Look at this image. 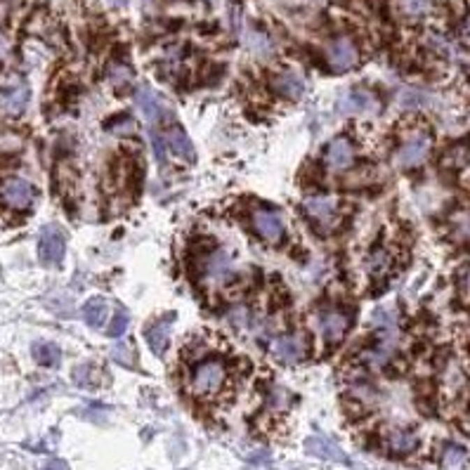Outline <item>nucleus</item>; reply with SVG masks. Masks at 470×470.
Masks as SVG:
<instances>
[{"instance_id": "28", "label": "nucleus", "mask_w": 470, "mask_h": 470, "mask_svg": "<svg viewBox=\"0 0 470 470\" xmlns=\"http://www.w3.org/2000/svg\"><path fill=\"white\" fill-rule=\"evenodd\" d=\"M310 449L314 451V454H319V456H338L336 447H333L329 440H321V437H314V440H310Z\"/></svg>"}, {"instance_id": "25", "label": "nucleus", "mask_w": 470, "mask_h": 470, "mask_svg": "<svg viewBox=\"0 0 470 470\" xmlns=\"http://www.w3.org/2000/svg\"><path fill=\"white\" fill-rule=\"evenodd\" d=\"M109 80L116 85V88L131 83V69H128L126 64H111L109 66Z\"/></svg>"}, {"instance_id": "20", "label": "nucleus", "mask_w": 470, "mask_h": 470, "mask_svg": "<svg viewBox=\"0 0 470 470\" xmlns=\"http://www.w3.org/2000/svg\"><path fill=\"white\" fill-rule=\"evenodd\" d=\"M34 360L41 364V367H57L61 355L59 348L52 343H36L34 345Z\"/></svg>"}, {"instance_id": "32", "label": "nucleus", "mask_w": 470, "mask_h": 470, "mask_svg": "<svg viewBox=\"0 0 470 470\" xmlns=\"http://www.w3.org/2000/svg\"><path fill=\"white\" fill-rule=\"evenodd\" d=\"M45 470H64V466H61V463H50Z\"/></svg>"}, {"instance_id": "3", "label": "nucleus", "mask_w": 470, "mask_h": 470, "mask_svg": "<svg viewBox=\"0 0 470 470\" xmlns=\"http://www.w3.org/2000/svg\"><path fill=\"white\" fill-rule=\"evenodd\" d=\"M430 149H432L430 135L416 133L413 138H409L399 147L397 154H395V161H397L399 168H418V166L428 159Z\"/></svg>"}, {"instance_id": "13", "label": "nucleus", "mask_w": 470, "mask_h": 470, "mask_svg": "<svg viewBox=\"0 0 470 470\" xmlns=\"http://www.w3.org/2000/svg\"><path fill=\"white\" fill-rule=\"evenodd\" d=\"M172 321H175V314H168V317L154 321V324L147 329V345L156 352L161 357L166 350H168V343H170V331H172Z\"/></svg>"}, {"instance_id": "27", "label": "nucleus", "mask_w": 470, "mask_h": 470, "mask_svg": "<svg viewBox=\"0 0 470 470\" xmlns=\"http://www.w3.org/2000/svg\"><path fill=\"white\" fill-rule=\"evenodd\" d=\"M128 324H131V317H128L126 312L123 310H119L116 312V317H114V321H111V329H109V336L111 338H121L123 333H126V329H128Z\"/></svg>"}, {"instance_id": "26", "label": "nucleus", "mask_w": 470, "mask_h": 470, "mask_svg": "<svg viewBox=\"0 0 470 470\" xmlns=\"http://www.w3.org/2000/svg\"><path fill=\"white\" fill-rule=\"evenodd\" d=\"M111 357H114L119 364H126V367H131L133 364V350L128 343H116L111 345Z\"/></svg>"}, {"instance_id": "1", "label": "nucleus", "mask_w": 470, "mask_h": 470, "mask_svg": "<svg viewBox=\"0 0 470 470\" xmlns=\"http://www.w3.org/2000/svg\"><path fill=\"white\" fill-rule=\"evenodd\" d=\"M189 395L199 402H218L230 390V369L222 360H201L189 374Z\"/></svg>"}, {"instance_id": "6", "label": "nucleus", "mask_w": 470, "mask_h": 470, "mask_svg": "<svg viewBox=\"0 0 470 470\" xmlns=\"http://www.w3.org/2000/svg\"><path fill=\"white\" fill-rule=\"evenodd\" d=\"M326 59H329L331 69L348 71L360 61V50H357L355 41L348 38V36H340V38L331 41L326 45Z\"/></svg>"}, {"instance_id": "29", "label": "nucleus", "mask_w": 470, "mask_h": 470, "mask_svg": "<svg viewBox=\"0 0 470 470\" xmlns=\"http://www.w3.org/2000/svg\"><path fill=\"white\" fill-rule=\"evenodd\" d=\"M152 147H154V154H156V161L163 166L166 163V140L154 131H152Z\"/></svg>"}, {"instance_id": "30", "label": "nucleus", "mask_w": 470, "mask_h": 470, "mask_svg": "<svg viewBox=\"0 0 470 470\" xmlns=\"http://www.w3.org/2000/svg\"><path fill=\"white\" fill-rule=\"evenodd\" d=\"M459 293H461L463 302H470V265L461 272V277H459Z\"/></svg>"}, {"instance_id": "7", "label": "nucleus", "mask_w": 470, "mask_h": 470, "mask_svg": "<svg viewBox=\"0 0 470 470\" xmlns=\"http://www.w3.org/2000/svg\"><path fill=\"white\" fill-rule=\"evenodd\" d=\"M135 107L140 109V114L149 123H161L168 116V104H166V100L159 92L147 88V85L135 90Z\"/></svg>"}, {"instance_id": "11", "label": "nucleus", "mask_w": 470, "mask_h": 470, "mask_svg": "<svg viewBox=\"0 0 470 470\" xmlns=\"http://www.w3.org/2000/svg\"><path fill=\"white\" fill-rule=\"evenodd\" d=\"M355 161V149H352V142L345 138H336L326 149V166L333 172H343L348 170Z\"/></svg>"}, {"instance_id": "24", "label": "nucleus", "mask_w": 470, "mask_h": 470, "mask_svg": "<svg viewBox=\"0 0 470 470\" xmlns=\"http://www.w3.org/2000/svg\"><path fill=\"white\" fill-rule=\"evenodd\" d=\"M390 263H392L390 253L381 249V251L371 253V258H369L367 267H369V272H371V274H374V277H383L388 270H390Z\"/></svg>"}, {"instance_id": "18", "label": "nucleus", "mask_w": 470, "mask_h": 470, "mask_svg": "<svg viewBox=\"0 0 470 470\" xmlns=\"http://www.w3.org/2000/svg\"><path fill=\"white\" fill-rule=\"evenodd\" d=\"M107 314H109V305L104 298H92L83 305V319L90 329H102L104 321H107Z\"/></svg>"}, {"instance_id": "4", "label": "nucleus", "mask_w": 470, "mask_h": 470, "mask_svg": "<svg viewBox=\"0 0 470 470\" xmlns=\"http://www.w3.org/2000/svg\"><path fill=\"white\" fill-rule=\"evenodd\" d=\"M317 329L326 343H338L350 329V314L340 307H326L317 314Z\"/></svg>"}, {"instance_id": "9", "label": "nucleus", "mask_w": 470, "mask_h": 470, "mask_svg": "<svg viewBox=\"0 0 470 470\" xmlns=\"http://www.w3.org/2000/svg\"><path fill=\"white\" fill-rule=\"evenodd\" d=\"M253 230L258 232V237L265 241H279L284 237V220L279 213L270 208H260L253 213Z\"/></svg>"}, {"instance_id": "2", "label": "nucleus", "mask_w": 470, "mask_h": 470, "mask_svg": "<svg viewBox=\"0 0 470 470\" xmlns=\"http://www.w3.org/2000/svg\"><path fill=\"white\" fill-rule=\"evenodd\" d=\"M64 251H66L64 232H61L59 227H54V225L43 227L41 237H38V258H41V263L45 265V267H54V265L61 263Z\"/></svg>"}, {"instance_id": "16", "label": "nucleus", "mask_w": 470, "mask_h": 470, "mask_svg": "<svg viewBox=\"0 0 470 470\" xmlns=\"http://www.w3.org/2000/svg\"><path fill=\"white\" fill-rule=\"evenodd\" d=\"M0 104L5 107V111L10 114H22L24 107L29 104V88L24 80H15V83L5 85L0 90Z\"/></svg>"}, {"instance_id": "23", "label": "nucleus", "mask_w": 470, "mask_h": 470, "mask_svg": "<svg viewBox=\"0 0 470 470\" xmlns=\"http://www.w3.org/2000/svg\"><path fill=\"white\" fill-rule=\"evenodd\" d=\"M428 100H430L428 92H423V90H418V88H404L397 95V102L404 109H418V107H423V104L428 102Z\"/></svg>"}, {"instance_id": "22", "label": "nucleus", "mask_w": 470, "mask_h": 470, "mask_svg": "<svg viewBox=\"0 0 470 470\" xmlns=\"http://www.w3.org/2000/svg\"><path fill=\"white\" fill-rule=\"evenodd\" d=\"M466 449L459 447V444H447V447L442 449V466L447 470H459L463 468V463H466Z\"/></svg>"}, {"instance_id": "15", "label": "nucleus", "mask_w": 470, "mask_h": 470, "mask_svg": "<svg viewBox=\"0 0 470 470\" xmlns=\"http://www.w3.org/2000/svg\"><path fill=\"white\" fill-rule=\"evenodd\" d=\"M272 85H274V90L279 92L281 97H286V100H298V97H302L307 92V80L295 71H281L279 76L272 80Z\"/></svg>"}, {"instance_id": "33", "label": "nucleus", "mask_w": 470, "mask_h": 470, "mask_svg": "<svg viewBox=\"0 0 470 470\" xmlns=\"http://www.w3.org/2000/svg\"><path fill=\"white\" fill-rule=\"evenodd\" d=\"M111 5H119V8H123V5H128V0H109Z\"/></svg>"}, {"instance_id": "10", "label": "nucleus", "mask_w": 470, "mask_h": 470, "mask_svg": "<svg viewBox=\"0 0 470 470\" xmlns=\"http://www.w3.org/2000/svg\"><path fill=\"white\" fill-rule=\"evenodd\" d=\"M302 355H305V340L300 336H279L272 343V357L286 367L298 364Z\"/></svg>"}, {"instance_id": "31", "label": "nucleus", "mask_w": 470, "mask_h": 470, "mask_svg": "<svg viewBox=\"0 0 470 470\" xmlns=\"http://www.w3.org/2000/svg\"><path fill=\"white\" fill-rule=\"evenodd\" d=\"M111 131L114 133H133L135 131V123H133V119L131 116H121V121L116 123V126H111Z\"/></svg>"}, {"instance_id": "5", "label": "nucleus", "mask_w": 470, "mask_h": 470, "mask_svg": "<svg viewBox=\"0 0 470 470\" xmlns=\"http://www.w3.org/2000/svg\"><path fill=\"white\" fill-rule=\"evenodd\" d=\"M420 437L411 428H390L383 435V449L395 459H406L413 451H418Z\"/></svg>"}, {"instance_id": "21", "label": "nucleus", "mask_w": 470, "mask_h": 470, "mask_svg": "<svg viewBox=\"0 0 470 470\" xmlns=\"http://www.w3.org/2000/svg\"><path fill=\"white\" fill-rule=\"evenodd\" d=\"M230 267H232V263H230V258H227V253L218 251V253H213L208 260V277L213 281H220L230 274Z\"/></svg>"}, {"instance_id": "19", "label": "nucleus", "mask_w": 470, "mask_h": 470, "mask_svg": "<svg viewBox=\"0 0 470 470\" xmlns=\"http://www.w3.org/2000/svg\"><path fill=\"white\" fill-rule=\"evenodd\" d=\"M449 230L454 241H470V208H463L451 215Z\"/></svg>"}, {"instance_id": "14", "label": "nucleus", "mask_w": 470, "mask_h": 470, "mask_svg": "<svg viewBox=\"0 0 470 470\" xmlns=\"http://www.w3.org/2000/svg\"><path fill=\"white\" fill-rule=\"evenodd\" d=\"M340 109L348 111V114H374L379 109V100L371 95L369 90H350L348 95L340 100Z\"/></svg>"}, {"instance_id": "17", "label": "nucleus", "mask_w": 470, "mask_h": 470, "mask_svg": "<svg viewBox=\"0 0 470 470\" xmlns=\"http://www.w3.org/2000/svg\"><path fill=\"white\" fill-rule=\"evenodd\" d=\"M166 147L172 152V156L191 161L194 159V147H191V140L187 138V133L182 131L180 126H172L168 133H166Z\"/></svg>"}, {"instance_id": "12", "label": "nucleus", "mask_w": 470, "mask_h": 470, "mask_svg": "<svg viewBox=\"0 0 470 470\" xmlns=\"http://www.w3.org/2000/svg\"><path fill=\"white\" fill-rule=\"evenodd\" d=\"M302 208H305V213L310 215L314 222H319V225H331L338 213V203L336 199H331V196H307V199L302 201Z\"/></svg>"}, {"instance_id": "8", "label": "nucleus", "mask_w": 470, "mask_h": 470, "mask_svg": "<svg viewBox=\"0 0 470 470\" xmlns=\"http://www.w3.org/2000/svg\"><path fill=\"white\" fill-rule=\"evenodd\" d=\"M36 191L31 187V182L22 180V177H10V180L3 182L0 187V199H3L5 206L15 208V210H24L31 206Z\"/></svg>"}]
</instances>
